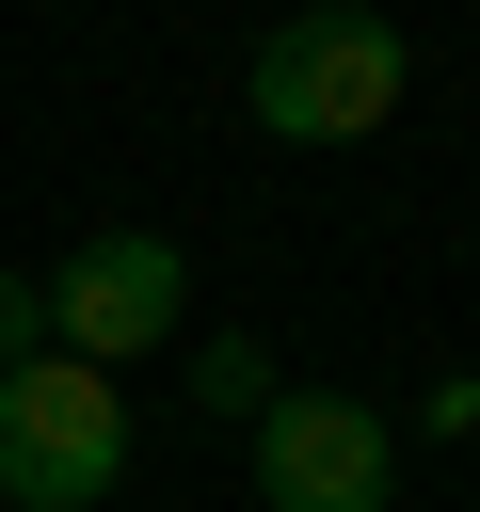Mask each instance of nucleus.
Returning <instances> with one entry per match:
<instances>
[{
	"mask_svg": "<svg viewBox=\"0 0 480 512\" xmlns=\"http://www.w3.org/2000/svg\"><path fill=\"white\" fill-rule=\"evenodd\" d=\"M400 80H416V48H400L368 0H304V16H272L256 64H240V96H256L272 144H368V128H400Z\"/></svg>",
	"mask_w": 480,
	"mask_h": 512,
	"instance_id": "obj_1",
	"label": "nucleus"
},
{
	"mask_svg": "<svg viewBox=\"0 0 480 512\" xmlns=\"http://www.w3.org/2000/svg\"><path fill=\"white\" fill-rule=\"evenodd\" d=\"M112 480H128V384L80 368V352L0 368V496L16 512H96Z\"/></svg>",
	"mask_w": 480,
	"mask_h": 512,
	"instance_id": "obj_2",
	"label": "nucleus"
},
{
	"mask_svg": "<svg viewBox=\"0 0 480 512\" xmlns=\"http://www.w3.org/2000/svg\"><path fill=\"white\" fill-rule=\"evenodd\" d=\"M176 288H192V256H176L160 224H96V240L48 272V352H80V368H144V352L176 336Z\"/></svg>",
	"mask_w": 480,
	"mask_h": 512,
	"instance_id": "obj_3",
	"label": "nucleus"
},
{
	"mask_svg": "<svg viewBox=\"0 0 480 512\" xmlns=\"http://www.w3.org/2000/svg\"><path fill=\"white\" fill-rule=\"evenodd\" d=\"M384 480H400V448H384L368 400L288 384V400L256 416V512H384Z\"/></svg>",
	"mask_w": 480,
	"mask_h": 512,
	"instance_id": "obj_4",
	"label": "nucleus"
},
{
	"mask_svg": "<svg viewBox=\"0 0 480 512\" xmlns=\"http://www.w3.org/2000/svg\"><path fill=\"white\" fill-rule=\"evenodd\" d=\"M192 400H208V416H272L288 384H272V352H256V336H208V352H192Z\"/></svg>",
	"mask_w": 480,
	"mask_h": 512,
	"instance_id": "obj_5",
	"label": "nucleus"
},
{
	"mask_svg": "<svg viewBox=\"0 0 480 512\" xmlns=\"http://www.w3.org/2000/svg\"><path fill=\"white\" fill-rule=\"evenodd\" d=\"M48 352V272H0V368Z\"/></svg>",
	"mask_w": 480,
	"mask_h": 512,
	"instance_id": "obj_6",
	"label": "nucleus"
}]
</instances>
